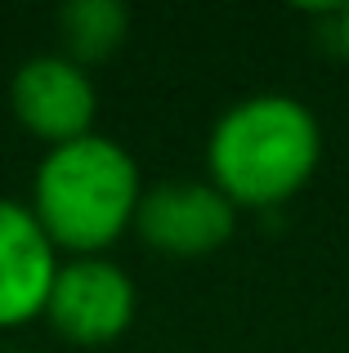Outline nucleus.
Returning <instances> with one entry per match:
<instances>
[{
    "instance_id": "f257e3e1",
    "label": "nucleus",
    "mask_w": 349,
    "mask_h": 353,
    "mask_svg": "<svg viewBox=\"0 0 349 353\" xmlns=\"http://www.w3.org/2000/svg\"><path fill=\"white\" fill-rule=\"evenodd\" d=\"M206 179L237 210H278L314 183L323 165V121L296 94L255 90L206 130Z\"/></svg>"
},
{
    "instance_id": "f03ea898",
    "label": "nucleus",
    "mask_w": 349,
    "mask_h": 353,
    "mask_svg": "<svg viewBox=\"0 0 349 353\" xmlns=\"http://www.w3.org/2000/svg\"><path fill=\"white\" fill-rule=\"evenodd\" d=\"M143 170L134 152L112 134H81L72 143L45 148L32 170L27 206L59 246V255H108L143 201Z\"/></svg>"
},
{
    "instance_id": "7ed1b4c3",
    "label": "nucleus",
    "mask_w": 349,
    "mask_h": 353,
    "mask_svg": "<svg viewBox=\"0 0 349 353\" xmlns=\"http://www.w3.org/2000/svg\"><path fill=\"white\" fill-rule=\"evenodd\" d=\"M139 318V286L112 255H68L45 300V318L59 340L72 345H112Z\"/></svg>"
},
{
    "instance_id": "20e7f679",
    "label": "nucleus",
    "mask_w": 349,
    "mask_h": 353,
    "mask_svg": "<svg viewBox=\"0 0 349 353\" xmlns=\"http://www.w3.org/2000/svg\"><path fill=\"white\" fill-rule=\"evenodd\" d=\"M242 210L201 174V179H161L143 188L134 237L161 259H206L237 233Z\"/></svg>"
},
{
    "instance_id": "39448f33",
    "label": "nucleus",
    "mask_w": 349,
    "mask_h": 353,
    "mask_svg": "<svg viewBox=\"0 0 349 353\" xmlns=\"http://www.w3.org/2000/svg\"><path fill=\"white\" fill-rule=\"evenodd\" d=\"M9 112L45 148L94 134V117H99L94 72L72 63L59 50L32 54L9 77Z\"/></svg>"
},
{
    "instance_id": "423d86ee",
    "label": "nucleus",
    "mask_w": 349,
    "mask_h": 353,
    "mask_svg": "<svg viewBox=\"0 0 349 353\" xmlns=\"http://www.w3.org/2000/svg\"><path fill=\"white\" fill-rule=\"evenodd\" d=\"M59 246L23 197H0V331H23L45 318V300L59 277Z\"/></svg>"
},
{
    "instance_id": "0eeeda50",
    "label": "nucleus",
    "mask_w": 349,
    "mask_h": 353,
    "mask_svg": "<svg viewBox=\"0 0 349 353\" xmlns=\"http://www.w3.org/2000/svg\"><path fill=\"white\" fill-rule=\"evenodd\" d=\"M59 54H68L81 68L108 63L130 36V9L121 0H68L54 14Z\"/></svg>"
},
{
    "instance_id": "6e6552de",
    "label": "nucleus",
    "mask_w": 349,
    "mask_h": 353,
    "mask_svg": "<svg viewBox=\"0 0 349 353\" xmlns=\"http://www.w3.org/2000/svg\"><path fill=\"white\" fill-rule=\"evenodd\" d=\"M336 45H341V54L349 59V5L336 14Z\"/></svg>"
}]
</instances>
